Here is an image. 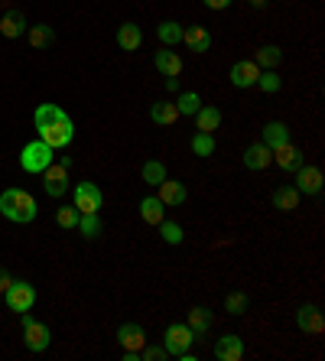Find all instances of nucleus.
I'll use <instances>...</instances> for the list:
<instances>
[{
    "label": "nucleus",
    "mask_w": 325,
    "mask_h": 361,
    "mask_svg": "<svg viewBox=\"0 0 325 361\" xmlns=\"http://www.w3.org/2000/svg\"><path fill=\"white\" fill-rule=\"evenodd\" d=\"M199 108H202V98L195 92H185L176 98V111H179V114H195Z\"/></svg>",
    "instance_id": "f704fd0d"
},
{
    "label": "nucleus",
    "mask_w": 325,
    "mask_h": 361,
    "mask_svg": "<svg viewBox=\"0 0 325 361\" xmlns=\"http://www.w3.org/2000/svg\"><path fill=\"white\" fill-rule=\"evenodd\" d=\"M163 358H169V352L163 345H143L140 348V361H163Z\"/></svg>",
    "instance_id": "58836bf2"
},
{
    "label": "nucleus",
    "mask_w": 325,
    "mask_h": 361,
    "mask_svg": "<svg viewBox=\"0 0 325 361\" xmlns=\"http://www.w3.org/2000/svg\"><path fill=\"white\" fill-rule=\"evenodd\" d=\"M117 342H121L124 352H140L143 345H147V332L137 322H124V326L117 329Z\"/></svg>",
    "instance_id": "f8f14e48"
},
{
    "label": "nucleus",
    "mask_w": 325,
    "mask_h": 361,
    "mask_svg": "<svg viewBox=\"0 0 325 361\" xmlns=\"http://www.w3.org/2000/svg\"><path fill=\"white\" fill-rule=\"evenodd\" d=\"M159 231H163V241H166V244H183V228H179V225H176V221H166V219H163V221H159Z\"/></svg>",
    "instance_id": "4c0bfd02"
},
{
    "label": "nucleus",
    "mask_w": 325,
    "mask_h": 361,
    "mask_svg": "<svg viewBox=\"0 0 325 361\" xmlns=\"http://www.w3.org/2000/svg\"><path fill=\"white\" fill-rule=\"evenodd\" d=\"M325 185V176L319 166H306L302 163L300 169H296V192L300 195H319Z\"/></svg>",
    "instance_id": "1a4fd4ad"
},
{
    "label": "nucleus",
    "mask_w": 325,
    "mask_h": 361,
    "mask_svg": "<svg viewBox=\"0 0 325 361\" xmlns=\"http://www.w3.org/2000/svg\"><path fill=\"white\" fill-rule=\"evenodd\" d=\"M117 46L124 52H134L143 46V30L137 23H124L121 30H117Z\"/></svg>",
    "instance_id": "412c9836"
},
{
    "label": "nucleus",
    "mask_w": 325,
    "mask_h": 361,
    "mask_svg": "<svg viewBox=\"0 0 325 361\" xmlns=\"http://www.w3.org/2000/svg\"><path fill=\"white\" fill-rule=\"evenodd\" d=\"M183 23H176V20H163V23L157 26V36H159V42L163 46H179L183 42Z\"/></svg>",
    "instance_id": "393cba45"
},
{
    "label": "nucleus",
    "mask_w": 325,
    "mask_h": 361,
    "mask_svg": "<svg viewBox=\"0 0 325 361\" xmlns=\"http://www.w3.org/2000/svg\"><path fill=\"white\" fill-rule=\"evenodd\" d=\"M176 118H179L176 101H157V104H150V121H153V124L169 127V124H176Z\"/></svg>",
    "instance_id": "5701e85b"
},
{
    "label": "nucleus",
    "mask_w": 325,
    "mask_h": 361,
    "mask_svg": "<svg viewBox=\"0 0 325 361\" xmlns=\"http://www.w3.org/2000/svg\"><path fill=\"white\" fill-rule=\"evenodd\" d=\"M250 7H257V10H260V7H267V0H250Z\"/></svg>",
    "instance_id": "79ce46f5"
},
{
    "label": "nucleus",
    "mask_w": 325,
    "mask_h": 361,
    "mask_svg": "<svg viewBox=\"0 0 325 361\" xmlns=\"http://www.w3.org/2000/svg\"><path fill=\"white\" fill-rule=\"evenodd\" d=\"M72 195H75V209L82 212V215H98L101 205H104V195H101V189L94 183H88V179H85V183H78Z\"/></svg>",
    "instance_id": "6e6552de"
},
{
    "label": "nucleus",
    "mask_w": 325,
    "mask_h": 361,
    "mask_svg": "<svg viewBox=\"0 0 325 361\" xmlns=\"http://www.w3.org/2000/svg\"><path fill=\"white\" fill-rule=\"evenodd\" d=\"M66 108H59V104H39V108L33 111V124L36 130L39 127H49V124H59V121H66Z\"/></svg>",
    "instance_id": "4be33fe9"
},
{
    "label": "nucleus",
    "mask_w": 325,
    "mask_h": 361,
    "mask_svg": "<svg viewBox=\"0 0 325 361\" xmlns=\"http://www.w3.org/2000/svg\"><path fill=\"white\" fill-rule=\"evenodd\" d=\"M185 326L195 332V338L199 336H205L211 329V310H205V306H195V310H189V322Z\"/></svg>",
    "instance_id": "bb28decb"
},
{
    "label": "nucleus",
    "mask_w": 325,
    "mask_h": 361,
    "mask_svg": "<svg viewBox=\"0 0 325 361\" xmlns=\"http://www.w3.org/2000/svg\"><path fill=\"white\" fill-rule=\"evenodd\" d=\"M192 153H195V157H211V153H215V137L199 130V134L192 137Z\"/></svg>",
    "instance_id": "473e14b6"
},
{
    "label": "nucleus",
    "mask_w": 325,
    "mask_h": 361,
    "mask_svg": "<svg viewBox=\"0 0 325 361\" xmlns=\"http://www.w3.org/2000/svg\"><path fill=\"white\" fill-rule=\"evenodd\" d=\"M78 219H82V212H78V209H72V205H62V209L56 212V221H59V228H66V231H72V228L78 225Z\"/></svg>",
    "instance_id": "c9c22d12"
},
{
    "label": "nucleus",
    "mask_w": 325,
    "mask_h": 361,
    "mask_svg": "<svg viewBox=\"0 0 325 361\" xmlns=\"http://www.w3.org/2000/svg\"><path fill=\"white\" fill-rule=\"evenodd\" d=\"M274 163H276L280 169H290V173H296V169L306 163V157H302V150L296 147V143L286 140L283 147H276V150H274Z\"/></svg>",
    "instance_id": "ddd939ff"
},
{
    "label": "nucleus",
    "mask_w": 325,
    "mask_h": 361,
    "mask_svg": "<svg viewBox=\"0 0 325 361\" xmlns=\"http://www.w3.org/2000/svg\"><path fill=\"white\" fill-rule=\"evenodd\" d=\"M0 33L7 36V39H20V36L26 33V17L20 10H7L4 20H0Z\"/></svg>",
    "instance_id": "aec40b11"
},
{
    "label": "nucleus",
    "mask_w": 325,
    "mask_h": 361,
    "mask_svg": "<svg viewBox=\"0 0 325 361\" xmlns=\"http://www.w3.org/2000/svg\"><path fill=\"white\" fill-rule=\"evenodd\" d=\"M153 66H157L159 75H166V78H179V75H183V56H179V52H173L169 46L163 52H157V56H153Z\"/></svg>",
    "instance_id": "2eb2a0df"
},
{
    "label": "nucleus",
    "mask_w": 325,
    "mask_h": 361,
    "mask_svg": "<svg viewBox=\"0 0 325 361\" xmlns=\"http://www.w3.org/2000/svg\"><path fill=\"white\" fill-rule=\"evenodd\" d=\"M192 118H195V127H199L202 134H211V130H218V124H221V111L218 108H199Z\"/></svg>",
    "instance_id": "a878e982"
},
{
    "label": "nucleus",
    "mask_w": 325,
    "mask_h": 361,
    "mask_svg": "<svg viewBox=\"0 0 325 361\" xmlns=\"http://www.w3.org/2000/svg\"><path fill=\"white\" fill-rule=\"evenodd\" d=\"M42 176V189H46V195H52V199H62V195L68 192V169L62 166V163H49V166L39 173Z\"/></svg>",
    "instance_id": "0eeeda50"
},
{
    "label": "nucleus",
    "mask_w": 325,
    "mask_h": 361,
    "mask_svg": "<svg viewBox=\"0 0 325 361\" xmlns=\"http://www.w3.org/2000/svg\"><path fill=\"white\" fill-rule=\"evenodd\" d=\"M140 176H143V183L147 185H159L163 179H166V166L157 163V160H147L143 163V169H140Z\"/></svg>",
    "instance_id": "2f4dec72"
},
{
    "label": "nucleus",
    "mask_w": 325,
    "mask_h": 361,
    "mask_svg": "<svg viewBox=\"0 0 325 361\" xmlns=\"http://www.w3.org/2000/svg\"><path fill=\"white\" fill-rule=\"evenodd\" d=\"M20 322H23V342H26V348H30V352H46V348H49V342H52L46 322L33 319L30 312H20Z\"/></svg>",
    "instance_id": "7ed1b4c3"
},
{
    "label": "nucleus",
    "mask_w": 325,
    "mask_h": 361,
    "mask_svg": "<svg viewBox=\"0 0 325 361\" xmlns=\"http://www.w3.org/2000/svg\"><path fill=\"white\" fill-rule=\"evenodd\" d=\"M192 342H195V332H192L185 322H173V326H166V332H163V348L169 352V358H176V355H183L185 348H192Z\"/></svg>",
    "instance_id": "39448f33"
},
{
    "label": "nucleus",
    "mask_w": 325,
    "mask_h": 361,
    "mask_svg": "<svg viewBox=\"0 0 325 361\" xmlns=\"http://www.w3.org/2000/svg\"><path fill=\"white\" fill-rule=\"evenodd\" d=\"M36 134H39L42 143H49L52 150H66L68 143H72V137H75V124H72V118H66V121H59V124L39 127Z\"/></svg>",
    "instance_id": "423d86ee"
},
{
    "label": "nucleus",
    "mask_w": 325,
    "mask_h": 361,
    "mask_svg": "<svg viewBox=\"0 0 325 361\" xmlns=\"http://www.w3.org/2000/svg\"><path fill=\"white\" fill-rule=\"evenodd\" d=\"M183 42L189 46V52H209L211 49V33L205 26H189L183 33Z\"/></svg>",
    "instance_id": "a211bd4d"
},
{
    "label": "nucleus",
    "mask_w": 325,
    "mask_h": 361,
    "mask_svg": "<svg viewBox=\"0 0 325 361\" xmlns=\"http://www.w3.org/2000/svg\"><path fill=\"white\" fill-rule=\"evenodd\" d=\"M159 189V202L166 205V209H176V205H183L185 199H189V192H185V185L179 183V179H163V183L157 185Z\"/></svg>",
    "instance_id": "dca6fc26"
},
{
    "label": "nucleus",
    "mask_w": 325,
    "mask_h": 361,
    "mask_svg": "<svg viewBox=\"0 0 325 361\" xmlns=\"http://www.w3.org/2000/svg\"><path fill=\"white\" fill-rule=\"evenodd\" d=\"M4 302H7L10 312H30L36 302V290L33 283H26V280H13L7 286V293H4Z\"/></svg>",
    "instance_id": "20e7f679"
},
{
    "label": "nucleus",
    "mask_w": 325,
    "mask_h": 361,
    "mask_svg": "<svg viewBox=\"0 0 325 361\" xmlns=\"http://www.w3.org/2000/svg\"><path fill=\"white\" fill-rule=\"evenodd\" d=\"M270 163H274V150H270L267 143H250L247 150H244V166L254 169V173H260V169H267Z\"/></svg>",
    "instance_id": "4468645a"
},
{
    "label": "nucleus",
    "mask_w": 325,
    "mask_h": 361,
    "mask_svg": "<svg viewBox=\"0 0 325 361\" xmlns=\"http://www.w3.org/2000/svg\"><path fill=\"white\" fill-rule=\"evenodd\" d=\"M36 212H39V205H36V199L26 189H4L0 192V215L7 221L30 225L36 219Z\"/></svg>",
    "instance_id": "f257e3e1"
},
{
    "label": "nucleus",
    "mask_w": 325,
    "mask_h": 361,
    "mask_svg": "<svg viewBox=\"0 0 325 361\" xmlns=\"http://www.w3.org/2000/svg\"><path fill=\"white\" fill-rule=\"evenodd\" d=\"M75 228H78V231H82V238H88V241H94V238L101 235V219H98V215H82Z\"/></svg>",
    "instance_id": "72a5a7b5"
},
{
    "label": "nucleus",
    "mask_w": 325,
    "mask_h": 361,
    "mask_svg": "<svg viewBox=\"0 0 325 361\" xmlns=\"http://www.w3.org/2000/svg\"><path fill=\"white\" fill-rule=\"evenodd\" d=\"M274 205L280 212H293L300 209V192H296V185H280L274 192Z\"/></svg>",
    "instance_id": "cd10ccee"
},
{
    "label": "nucleus",
    "mask_w": 325,
    "mask_h": 361,
    "mask_svg": "<svg viewBox=\"0 0 325 361\" xmlns=\"http://www.w3.org/2000/svg\"><path fill=\"white\" fill-rule=\"evenodd\" d=\"M225 310H228V316H244V312L250 310V296L247 293H228L225 296Z\"/></svg>",
    "instance_id": "7c9ffc66"
},
{
    "label": "nucleus",
    "mask_w": 325,
    "mask_h": 361,
    "mask_svg": "<svg viewBox=\"0 0 325 361\" xmlns=\"http://www.w3.org/2000/svg\"><path fill=\"white\" fill-rule=\"evenodd\" d=\"M296 326H300V332H309V336H322L325 332V316L319 306H300V312H296Z\"/></svg>",
    "instance_id": "9d476101"
},
{
    "label": "nucleus",
    "mask_w": 325,
    "mask_h": 361,
    "mask_svg": "<svg viewBox=\"0 0 325 361\" xmlns=\"http://www.w3.org/2000/svg\"><path fill=\"white\" fill-rule=\"evenodd\" d=\"M52 160H56V150H52L49 143H42V140L26 143L23 150H20V166H23V173H30V176H39Z\"/></svg>",
    "instance_id": "f03ea898"
},
{
    "label": "nucleus",
    "mask_w": 325,
    "mask_h": 361,
    "mask_svg": "<svg viewBox=\"0 0 325 361\" xmlns=\"http://www.w3.org/2000/svg\"><path fill=\"white\" fill-rule=\"evenodd\" d=\"M13 283V277H10V270L7 267H0V296L7 293V286Z\"/></svg>",
    "instance_id": "ea45409f"
},
{
    "label": "nucleus",
    "mask_w": 325,
    "mask_h": 361,
    "mask_svg": "<svg viewBox=\"0 0 325 361\" xmlns=\"http://www.w3.org/2000/svg\"><path fill=\"white\" fill-rule=\"evenodd\" d=\"M260 78V66L254 59H241L231 66V85L234 88H250V85H257Z\"/></svg>",
    "instance_id": "9b49d317"
},
{
    "label": "nucleus",
    "mask_w": 325,
    "mask_h": 361,
    "mask_svg": "<svg viewBox=\"0 0 325 361\" xmlns=\"http://www.w3.org/2000/svg\"><path fill=\"white\" fill-rule=\"evenodd\" d=\"M254 62H257L260 68H276L280 62H283V49H280V46H260L257 56H254Z\"/></svg>",
    "instance_id": "c756f323"
},
{
    "label": "nucleus",
    "mask_w": 325,
    "mask_h": 361,
    "mask_svg": "<svg viewBox=\"0 0 325 361\" xmlns=\"http://www.w3.org/2000/svg\"><path fill=\"white\" fill-rule=\"evenodd\" d=\"M26 36H30V46L33 49H46L56 42V33H52V26L39 23V26H26Z\"/></svg>",
    "instance_id": "c85d7f7f"
},
{
    "label": "nucleus",
    "mask_w": 325,
    "mask_h": 361,
    "mask_svg": "<svg viewBox=\"0 0 325 361\" xmlns=\"http://www.w3.org/2000/svg\"><path fill=\"white\" fill-rule=\"evenodd\" d=\"M140 219L147 221V225H159V221L166 219V205L159 202V195H147V199H140Z\"/></svg>",
    "instance_id": "6ab92c4d"
},
{
    "label": "nucleus",
    "mask_w": 325,
    "mask_h": 361,
    "mask_svg": "<svg viewBox=\"0 0 325 361\" xmlns=\"http://www.w3.org/2000/svg\"><path fill=\"white\" fill-rule=\"evenodd\" d=\"M286 140H290V127H286L283 121H270V124L264 127V143H267L270 150H276V147H283Z\"/></svg>",
    "instance_id": "b1692460"
},
{
    "label": "nucleus",
    "mask_w": 325,
    "mask_h": 361,
    "mask_svg": "<svg viewBox=\"0 0 325 361\" xmlns=\"http://www.w3.org/2000/svg\"><path fill=\"white\" fill-rule=\"evenodd\" d=\"M202 4H205L209 10H228L231 7V0H202Z\"/></svg>",
    "instance_id": "a19ab883"
},
{
    "label": "nucleus",
    "mask_w": 325,
    "mask_h": 361,
    "mask_svg": "<svg viewBox=\"0 0 325 361\" xmlns=\"http://www.w3.org/2000/svg\"><path fill=\"white\" fill-rule=\"evenodd\" d=\"M257 88H260V92H267V94H276V92H280V75H276L274 68H267V72H260Z\"/></svg>",
    "instance_id": "e433bc0d"
},
{
    "label": "nucleus",
    "mask_w": 325,
    "mask_h": 361,
    "mask_svg": "<svg viewBox=\"0 0 325 361\" xmlns=\"http://www.w3.org/2000/svg\"><path fill=\"white\" fill-rule=\"evenodd\" d=\"M215 358L218 361H241L244 358V338L241 336H221L215 342Z\"/></svg>",
    "instance_id": "f3484780"
}]
</instances>
